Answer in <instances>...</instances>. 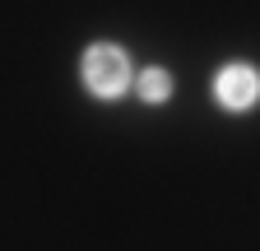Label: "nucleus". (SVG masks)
I'll list each match as a JSON object with an SVG mask.
<instances>
[{
    "label": "nucleus",
    "mask_w": 260,
    "mask_h": 251,
    "mask_svg": "<svg viewBox=\"0 0 260 251\" xmlns=\"http://www.w3.org/2000/svg\"><path fill=\"white\" fill-rule=\"evenodd\" d=\"M214 103L223 112H251L260 103V70L246 66V60H228V66H218L214 75Z\"/></svg>",
    "instance_id": "f03ea898"
},
{
    "label": "nucleus",
    "mask_w": 260,
    "mask_h": 251,
    "mask_svg": "<svg viewBox=\"0 0 260 251\" xmlns=\"http://www.w3.org/2000/svg\"><path fill=\"white\" fill-rule=\"evenodd\" d=\"M172 88H177V79H172L168 66H144L135 75V93H140V103H149V107H162L172 98Z\"/></svg>",
    "instance_id": "7ed1b4c3"
},
{
    "label": "nucleus",
    "mask_w": 260,
    "mask_h": 251,
    "mask_svg": "<svg viewBox=\"0 0 260 251\" xmlns=\"http://www.w3.org/2000/svg\"><path fill=\"white\" fill-rule=\"evenodd\" d=\"M79 75H84V88L103 103H116L135 88V66H130V51L116 47V42H93L79 60Z\"/></svg>",
    "instance_id": "f257e3e1"
}]
</instances>
